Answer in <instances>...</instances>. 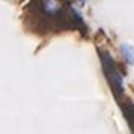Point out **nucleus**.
Here are the masks:
<instances>
[{
  "label": "nucleus",
  "instance_id": "f257e3e1",
  "mask_svg": "<svg viewBox=\"0 0 134 134\" xmlns=\"http://www.w3.org/2000/svg\"><path fill=\"white\" fill-rule=\"evenodd\" d=\"M101 62H103V68L104 72H105V77L109 80L111 89L115 92V95L118 98L122 97L124 93V83H122V75L119 74V71L116 69V65L111 56L109 53H101Z\"/></svg>",
  "mask_w": 134,
  "mask_h": 134
},
{
  "label": "nucleus",
  "instance_id": "f03ea898",
  "mask_svg": "<svg viewBox=\"0 0 134 134\" xmlns=\"http://www.w3.org/2000/svg\"><path fill=\"white\" fill-rule=\"evenodd\" d=\"M122 110H124V115L127 118V121H128V124H130L131 130L134 131V104H131V103L124 104V105H122Z\"/></svg>",
  "mask_w": 134,
  "mask_h": 134
},
{
  "label": "nucleus",
  "instance_id": "7ed1b4c3",
  "mask_svg": "<svg viewBox=\"0 0 134 134\" xmlns=\"http://www.w3.org/2000/svg\"><path fill=\"white\" fill-rule=\"evenodd\" d=\"M122 53L127 56V59L131 62V63H134V53L131 51V48H130L128 45H124V47H122Z\"/></svg>",
  "mask_w": 134,
  "mask_h": 134
}]
</instances>
